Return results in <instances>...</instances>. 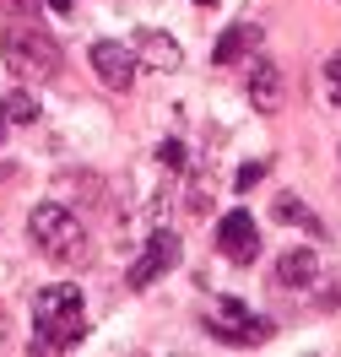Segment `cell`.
I'll return each mask as SVG.
<instances>
[{
    "instance_id": "obj_2",
    "label": "cell",
    "mask_w": 341,
    "mask_h": 357,
    "mask_svg": "<svg viewBox=\"0 0 341 357\" xmlns=\"http://www.w3.org/2000/svg\"><path fill=\"white\" fill-rule=\"evenodd\" d=\"M27 233H33V244L44 249L49 260H60V266H87V238H82V222L70 217V206H60V201L33 206Z\"/></svg>"
},
{
    "instance_id": "obj_9",
    "label": "cell",
    "mask_w": 341,
    "mask_h": 357,
    "mask_svg": "<svg viewBox=\"0 0 341 357\" xmlns=\"http://www.w3.org/2000/svg\"><path fill=\"white\" fill-rule=\"evenodd\" d=\"M136 54H141V66H152V70H179V60H184V49L168 33H158V27L136 33Z\"/></svg>"
},
{
    "instance_id": "obj_19",
    "label": "cell",
    "mask_w": 341,
    "mask_h": 357,
    "mask_svg": "<svg viewBox=\"0 0 341 357\" xmlns=\"http://www.w3.org/2000/svg\"><path fill=\"white\" fill-rule=\"evenodd\" d=\"M195 6H217V0H195Z\"/></svg>"
},
{
    "instance_id": "obj_20",
    "label": "cell",
    "mask_w": 341,
    "mask_h": 357,
    "mask_svg": "<svg viewBox=\"0 0 341 357\" xmlns=\"http://www.w3.org/2000/svg\"><path fill=\"white\" fill-rule=\"evenodd\" d=\"M336 157H341V152H336Z\"/></svg>"
},
{
    "instance_id": "obj_4",
    "label": "cell",
    "mask_w": 341,
    "mask_h": 357,
    "mask_svg": "<svg viewBox=\"0 0 341 357\" xmlns=\"http://www.w3.org/2000/svg\"><path fill=\"white\" fill-rule=\"evenodd\" d=\"M206 331L222 335V341H233V347H260V341L271 335V319L250 314L238 298H217V303L206 309Z\"/></svg>"
},
{
    "instance_id": "obj_5",
    "label": "cell",
    "mask_w": 341,
    "mask_h": 357,
    "mask_svg": "<svg viewBox=\"0 0 341 357\" xmlns=\"http://www.w3.org/2000/svg\"><path fill=\"white\" fill-rule=\"evenodd\" d=\"M179 266V233H168V227H158L152 238H146V255H141L136 266H130V292H146L158 276H168V271Z\"/></svg>"
},
{
    "instance_id": "obj_12",
    "label": "cell",
    "mask_w": 341,
    "mask_h": 357,
    "mask_svg": "<svg viewBox=\"0 0 341 357\" xmlns=\"http://www.w3.org/2000/svg\"><path fill=\"white\" fill-rule=\"evenodd\" d=\"M276 222H287V227H303V233H325V222H319L315 211H309V201H298V195H276Z\"/></svg>"
},
{
    "instance_id": "obj_10",
    "label": "cell",
    "mask_w": 341,
    "mask_h": 357,
    "mask_svg": "<svg viewBox=\"0 0 341 357\" xmlns=\"http://www.w3.org/2000/svg\"><path fill=\"white\" fill-rule=\"evenodd\" d=\"M319 276V255L315 249H287L282 260H276V282L282 287H309Z\"/></svg>"
},
{
    "instance_id": "obj_11",
    "label": "cell",
    "mask_w": 341,
    "mask_h": 357,
    "mask_svg": "<svg viewBox=\"0 0 341 357\" xmlns=\"http://www.w3.org/2000/svg\"><path fill=\"white\" fill-rule=\"evenodd\" d=\"M250 44H260V27H250V22H233V27L222 33V38H217L211 60H217V66H233V60H238V54H244Z\"/></svg>"
},
{
    "instance_id": "obj_13",
    "label": "cell",
    "mask_w": 341,
    "mask_h": 357,
    "mask_svg": "<svg viewBox=\"0 0 341 357\" xmlns=\"http://www.w3.org/2000/svg\"><path fill=\"white\" fill-rule=\"evenodd\" d=\"M0 114L11 119V125H33L38 119V98L27 87H17V92H0Z\"/></svg>"
},
{
    "instance_id": "obj_1",
    "label": "cell",
    "mask_w": 341,
    "mask_h": 357,
    "mask_svg": "<svg viewBox=\"0 0 341 357\" xmlns=\"http://www.w3.org/2000/svg\"><path fill=\"white\" fill-rule=\"evenodd\" d=\"M33 319H38V341L33 352H66L87 335V303H82V287L70 282H54L33 298Z\"/></svg>"
},
{
    "instance_id": "obj_8",
    "label": "cell",
    "mask_w": 341,
    "mask_h": 357,
    "mask_svg": "<svg viewBox=\"0 0 341 357\" xmlns=\"http://www.w3.org/2000/svg\"><path fill=\"white\" fill-rule=\"evenodd\" d=\"M250 103L260 114H276L282 109V103H287V76H282V66H276V60H255L250 66Z\"/></svg>"
},
{
    "instance_id": "obj_3",
    "label": "cell",
    "mask_w": 341,
    "mask_h": 357,
    "mask_svg": "<svg viewBox=\"0 0 341 357\" xmlns=\"http://www.w3.org/2000/svg\"><path fill=\"white\" fill-rule=\"evenodd\" d=\"M0 60L11 76H22V82H49V76H60V44L38 33V27H11L6 38H0Z\"/></svg>"
},
{
    "instance_id": "obj_15",
    "label": "cell",
    "mask_w": 341,
    "mask_h": 357,
    "mask_svg": "<svg viewBox=\"0 0 341 357\" xmlns=\"http://www.w3.org/2000/svg\"><path fill=\"white\" fill-rule=\"evenodd\" d=\"M260 178H266V162H244V168H238V174H233V190H238V195H244V190H255V184H260Z\"/></svg>"
},
{
    "instance_id": "obj_18",
    "label": "cell",
    "mask_w": 341,
    "mask_h": 357,
    "mask_svg": "<svg viewBox=\"0 0 341 357\" xmlns=\"http://www.w3.org/2000/svg\"><path fill=\"white\" fill-rule=\"evenodd\" d=\"M49 11H70V0H44Z\"/></svg>"
},
{
    "instance_id": "obj_7",
    "label": "cell",
    "mask_w": 341,
    "mask_h": 357,
    "mask_svg": "<svg viewBox=\"0 0 341 357\" xmlns=\"http://www.w3.org/2000/svg\"><path fill=\"white\" fill-rule=\"evenodd\" d=\"M217 249H222L233 266H250L255 255H260V227H255L250 211H227L222 222H217Z\"/></svg>"
},
{
    "instance_id": "obj_14",
    "label": "cell",
    "mask_w": 341,
    "mask_h": 357,
    "mask_svg": "<svg viewBox=\"0 0 341 357\" xmlns=\"http://www.w3.org/2000/svg\"><path fill=\"white\" fill-rule=\"evenodd\" d=\"M325 98H331V103L341 109V49L331 54V60H325Z\"/></svg>"
},
{
    "instance_id": "obj_6",
    "label": "cell",
    "mask_w": 341,
    "mask_h": 357,
    "mask_svg": "<svg viewBox=\"0 0 341 357\" xmlns=\"http://www.w3.org/2000/svg\"><path fill=\"white\" fill-rule=\"evenodd\" d=\"M92 70H98V82L114 92H125L130 82H136V70H141V54L136 49H125L119 38H103V44H92Z\"/></svg>"
},
{
    "instance_id": "obj_17",
    "label": "cell",
    "mask_w": 341,
    "mask_h": 357,
    "mask_svg": "<svg viewBox=\"0 0 341 357\" xmlns=\"http://www.w3.org/2000/svg\"><path fill=\"white\" fill-rule=\"evenodd\" d=\"M6 11H38V0H0Z\"/></svg>"
},
{
    "instance_id": "obj_16",
    "label": "cell",
    "mask_w": 341,
    "mask_h": 357,
    "mask_svg": "<svg viewBox=\"0 0 341 357\" xmlns=\"http://www.w3.org/2000/svg\"><path fill=\"white\" fill-rule=\"evenodd\" d=\"M158 162L168 168V174H179V168H184V146H179V141H162V146H158Z\"/></svg>"
}]
</instances>
